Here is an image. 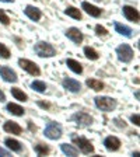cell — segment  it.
<instances>
[{
    "instance_id": "cell-1",
    "label": "cell",
    "mask_w": 140,
    "mask_h": 157,
    "mask_svg": "<svg viewBox=\"0 0 140 157\" xmlns=\"http://www.w3.org/2000/svg\"><path fill=\"white\" fill-rule=\"evenodd\" d=\"M34 51H35V53L38 56H41V58H52V56L56 55L55 48L48 42H38L34 46Z\"/></svg>"
},
{
    "instance_id": "cell-2",
    "label": "cell",
    "mask_w": 140,
    "mask_h": 157,
    "mask_svg": "<svg viewBox=\"0 0 140 157\" xmlns=\"http://www.w3.org/2000/svg\"><path fill=\"white\" fill-rule=\"evenodd\" d=\"M94 101H95V105L101 111L109 112L112 109H115V107H116V101H115L114 98H109V97H95Z\"/></svg>"
},
{
    "instance_id": "cell-3",
    "label": "cell",
    "mask_w": 140,
    "mask_h": 157,
    "mask_svg": "<svg viewBox=\"0 0 140 157\" xmlns=\"http://www.w3.org/2000/svg\"><path fill=\"white\" fill-rule=\"evenodd\" d=\"M72 140L74 144H77V147L81 150V153L84 154H90L94 151V146L90 143V140H87L85 137H80V136H72Z\"/></svg>"
},
{
    "instance_id": "cell-4",
    "label": "cell",
    "mask_w": 140,
    "mask_h": 157,
    "mask_svg": "<svg viewBox=\"0 0 140 157\" xmlns=\"http://www.w3.org/2000/svg\"><path fill=\"white\" fill-rule=\"evenodd\" d=\"M45 136L48 139H52V140L59 139V137L62 136V128H60V125L56 124V122H49L45 128Z\"/></svg>"
},
{
    "instance_id": "cell-5",
    "label": "cell",
    "mask_w": 140,
    "mask_h": 157,
    "mask_svg": "<svg viewBox=\"0 0 140 157\" xmlns=\"http://www.w3.org/2000/svg\"><path fill=\"white\" fill-rule=\"evenodd\" d=\"M116 55H118V58H119V60L127 63V62H131L132 58H133V51H132V48L129 45L123 44V45L116 48Z\"/></svg>"
},
{
    "instance_id": "cell-6",
    "label": "cell",
    "mask_w": 140,
    "mask_h": 157,
    "mask_svg": "<svg viewBox=\"0 0 140 157\" xmlns=\"http://www.w3.org/2000/svg\"><path fill=\"white\" fill-rule=\"evenodd\" d=\"M72 119L78 125V126H88V125L93 124V117L88 115L87 112H83V111H78V112H76V114H73Z\"/></svg>"
},
{
    "instance_id": "cell-7",
    "label": "cell",
    "mask_w": 140,
    "mask_h": 157,
    "mask_svg": "<svg viewBox=\"0 0 140 157\" xmlns=\"http://www.w3.org/2000/svg\"><path fill=\"white\" fill-rule=\"evenodd\" d=\"M18 65L21 66L25 72H28L29 75H32V76H38L39 73H41L38 65H36V63H34V62H31V60H28V59H20Z\"/></svg>"
},
{
    "instance_id": "cell-8",
    "label": "cell",
    "mask_w": 140,
    "mask_h": 157,
    "mask_svg": "<svg viewBox=\"0 0 140 157\" xmlns=\"http://www.w3.org/2000/svg\"><path fill=\"white\" fill-rule=\"evenodd\" d=\"M0 77L3 78L4 82H9V83H16L17 82L16 72L11 70L10 67H7V66H2V67H0Z\"/></svg>"
},
{
    "instance_id": "cell-9",
    "label": "cell",
    "mask_w": 140,
    "mask_h": 157,
    "mask_svg": "<svg viewBox=\"0 0 140 157\" xmlns=\"http://www.w3.org/2000/svg\"><path fill=\"white\" fill-rule=\"evenodd\" d=\"M123 14L125 17H126L129 21H132V23H139V18H140V14L139 11H137L134 7L132 6H123Z\"/></svg>"
},
{
    "instance_id": "cell-10",
    "label": "cell",
    "mask_w": 140,
    "mask_h": 157,
    "mask_svg": "<svg viewBox=\"0 0 140 157\" xmlns=\"http://www.w3.org/2000/svg\"><path fill=\"white\" fill-rule=\"evenodd\" d=\"M66 36H67L69 39H72L74 44H81V41H83V34H81V31L78 28H69L67 31H66Z\"/></svg>"
},
{
    "instance_id": "cell-11",
    "label": "cell",
    "mask_w": 140,
    "mask_h": 157,
    "mask_svg": "<svg viewBox=\"0 0 140 157\" xmlns=\"http://www.w3.org/2000/svg\"><path fill=\"white\" fill-rule=\"evenodd\" d=\"M63 87L67 88L69 91H72V93H77V91H80L81 84H80L77 80H73V78L66 77L65 80H63Z\"/></svg>"
},
{
    "instance_id": "cell-12",
    "label": "cell",
    "mask_w": 140,
    "mask_h": 157,
    "mask_svg": "<svg viewBox=\"0 0 140 157\" xmlns=\"http://www.w3.org/2000/svg\"><path fill=\"white\" fill-rule=\"evenodd\" d=\"M104 144H105V147H107L108 150L115 151V150H118V149L121 147V140H119L118 137H115V136H108L107 139L104 140Z\"/></svg>"
},
{
    "instance_id": "cell-13",
    "label": "cell",
    "mask_w": 140,
    "mask_h": 157,
    "mask_svg": "<svg viewBox=\"0 0 140 157\" xmlns=\"http://www.w3.org/2000/svg\"><path fill=\"white\" fill-rule=\"evenodd\" d=\"M24 13H25V16L28 17V18H31L32 21H38L39 18H41V10L36 9V7L34 6H27L25 10H24Z\"/></svg>"
},
{
    "instance_id": "cell-14",
    "label": "cell",
    "mask_w": 140,
    "mask_h": 157,
    "mask_svg": "<svg viewBox=\"0 0 140 157\" xmlns=\"http://www.w3.org/2000/svg\"><path fill=\"white\" fill-rule=\"evenodd\" d=\"M4 131L9 132V133H13V135H21V132H23V129H21V126H20L18 124H16V122H6L4 124Z\"/></svg>"
},
{
    "instance_id": "cell-15",
    "label": "cell",
    "mask_w": 140,
    "mask_h": 157,
    "mask_svg": "<svg viewBox=\"0 0 140 157\" xmlns=\"http://www.w3.org/2000/svg\"><path fill=\"white\" fill-rule=\"evenodd\" d=\"M81 6H83V9L85 10V13H88L90 16H93V17H100L101 16V9H98V7L93 6V4L87 3V2H84Z\"/></svg>"
},
{
    "instance_id": "cell-16",
    "label": "cell",
    "mask_w": 140,
    "mask_h": 157,
    "mask_svg": "<svg viewBox=\"0 0 140 157\" xmlns=\"http://www.w3.org/2000/svg\"><path fill=\"white\" fill-rule=\"evenodd\" d=\"M7 111L11 112L13 115H17V117H23L25 109L23 107H20V105L14 104V102H10V104H7Z\"/></svg>"
},
{
    "instance_id": "cell-17",
    "label": "cell",
    "mask_w": 140,
    "mask_h": 157,
    "mask_svg": "<svg viewBox=\"0 0 140 157\" xmlns=\"http://www.w3.org/2000/svg\"><path fill=\"white\" fill-rule=\"evenodd\" d=\"M115 29H116V33H119L123 36H127V38L132 36V34H133L132 28H129V27L123 25V24H121V23H115Z\"/></svg>"
},
{
    "instance_id": "cell-18",
    "label": "cell",
    "mask_w": 140,
    "mask_h": 157,
    "mask_svg": "<svg viewBox=\"0 0 140 157\" xmlns=\"http://www.w3.org/2000/svg\"><path fill=\"white\" fill-rule=\"evenodd\" d=\"M85 84L90 88H93L94 91H101V90H104V83H101L100 80H95V78H88L87 82H85Z\"/></svg>"
},
{
    "instance_id": "cell-19",
    "label": "cell",
    "mask_w": 140,
    "mask_h": 157,
    "mask_svg": "<svg viewBox=\"0 0 140 157\" xmlns=\"http://www.w3.org/2000/svg\"><path fill=\"white\" fill-rule=\"evenodd\" d=\"M60 149H62V151L66 154V156H72V157H74V156H77V154H78V150L76 149V147H73L72 144H66V143H63V144H60Z\"/></svg>"
},
{
    "instance_id": "cell-20",
    "label": "cell",
    "mask_w": 140,
    "mask_h": 157,
    "mask_svg": "<svg viewBox=\"0 0 140 157\" xmlns=\"http://www.w3.org/2000/svg\"><path fill=\"white\" fill-rule=\"evenodd\" d=\"M4 143H6L7 147H9V149H11L13 151H21V149H23L21 143H20L18 140H16V139H11V137L6 139V142H4Z\"/></svg>"
},
{
    "instance_id": "cell-21",
    "label": "cell",
    "mask_w": 140,
    "mask_h": 157,
    "mask_svg": "<svg viewBox=\"0 0 140 157\" xmlns=\"http://www.w3.org/2000/svg\"><path fill=\"white\" fill-rule=\"evenodd\" d=\"M67 66L70 67V70L72 72H74V73H77V75H80V73L83 72V67H81V65L77 62V60H74V59H67Z\"/></svg>"
},
{
    "instance_id": "cell-22",
    "label": "cell",
    "mask_w": 140,
    "mask_h": 157,
    "mask_svg": "<svg viewBox=\"0 0 140 157\" xmlns=\"http://www.w3.org/2000/svg\"><path fill=\"white\" fill-rule=\"evenodd\" d=\"M65 13L67 14L69 17H72V18H74V20L81 18V13H80V10L76 9V7H67V9L65 10Z\"/></svg>"
},
{
    "instance_id": "cell-23",
    "label": "cell",
    "mask_w": 140,
    "mask_h": 157,
    "mask_svg": "<svg viewBox=\"0 0 140 157\" xmlns=\"http://www.w3.org/2000/svg\"><path fill=\"white\" fill-rule=\"evenodd\" d=\"M11 94L14 95V98H17V100H20V101H27V100H28L27 94L21 91L20 88H11Z\"/></svg>"
},
{
    "instance_id": "cell-24",
    "label": "cell",
    "mask_w": 140,
    "mask_h": 157,
    "mask_svg": "<svg viewBox=\"0 0 140 157\" xmlns=\"http://www.w3.org/2000/svg\"><path fill=\"white\" fill-rule=\"evenodd\" d=\"M84 55L87 56L88 59H91V60H97L98 59V52L95 49L90 48V46H85L84 48Z\"/></svg>"
},
{
    "instance_id": "cell-25",
    "label": "cell",
    "mask_w": 140,
    "mask_h": 157,
    "mask_svg": "<svg viewBox=\"0 0 140 157\" xmlns=\"http://www.w3.org/2000/svg\"><path fill=\"white\" fill-rule=\"evenodd\" d=\"M35 153L38 154V156H46V154L49 153V147L46 146V144L39 143L35 146Z\"/></svg>"
},
{
    "instance_id": "cell-26",
    "label": "cell",
    "mask_w": 140,
    "mask_h": 157,
    "mask_svg": "<svg viewBox=\"0 0 140 157\" xmlns=\"http://www.w3.org/2000/svg\"><path fill=\"white\" fill-rule=\"evenodd\" d=\"M31 88L35 90V91H38V93H45L46 86L44 82H32L31 83Z\"/></svg>"
},
{
    "instance_id": "cell-27",
    "label": "cell",
    "mask_w": 140,
    "mask_h": 157,
    "mask_svg": "<svg viewBox=\"0 0 140 157\" xmlns=\"http://www.w3.org/2000/svg\"><path fill=\"white\" fill-rule=\"evenodd\" d=\"M0 58H3V59L10 58V51L3 45V44H0Z\"/></svg>"
},
{
    "instance_id": "cell-28",
    "label": "cell",
    "mask_w": 140,
    "mask_h": 157,
    "mask_svg": "<svg viewBox=\"0 0 140 157\" xmlns=\"http://www.w3.org/2000/svg\"><path fill=\"white\" fill-rule=\"evenodd\" d=\"M0 23L4 24V25H9V24H10V18H9V16H7L6 13H4L3 10H0Z\"/></svg>"
},
{
    "instance_id": "cell-29",
    "label": "cell",
    "mask_w": 140,
    "mask_h": 157,
    "mask_svg": "<svg viewBox=\"0 0 140 157\" xmlns=\"http://www.w3.org/2000/svg\"><path fill=\"white\" fill-rule=\"evenodd\" d=\"M95 33H97V35H100V36L108 35V31L104 28V27H101V25H97V27H95Z\"/></svg>"
},
{
    "instance_id": "cell-30",
    "label": "cell",
    "mask_w": 140,
    "mask_h": 157,
    "mask_svg": "<svg viewBox=\"0 0 140 157\" xmlns=\"http://www.w3.org/2000/svg\"><path fill=\"white\" fill-rule=\"evenodd\" d=\"M131 119H132V122H133L134 125H140V122H139L140 118H139V115H137V114H136V115H132Z\"/></svg>"
},
{
    "instance_id": "cell-31",
    "label": "cell",
    "mask_w": 140,
    "mask_h": 157,
    "mask_svg": "<svg viewBox=\"0 0 140 157\" xmlns=\"http://www.w3.org/2000/svg\"><path fill=\"white\" fill-rule=\"evenodd\" d=\"M0 156L9 157V156H10V151H7L6 149H3V147H0Z\"/></svg>"
},
{
    "instance_id": "cell-32",
    "label": "cell",
    "mask_w": 140,
    "mask_h": 157,
    "mask_svg": "<svg viewBox=\"0 0 140 157\" xmlns=\"http://www.w3.org/2000/svg\"><path fill=\"white\" fill-rule=\"evenodd\" d=\"M38 105H39V107H42V108H49V107H51L49 104H46V102H42V101H39Z\"/></svg>"
},
{
    "instance_id": "cell-33",
    "label": "cell",
    "mask_w": 140,
    "mask_h": 157,
    "mask_svg": "<svg viewBox=\"0 0 140 157\" xmlns=\"http://www.w3.org/2000/svg\"><path fill=\"white\" fill-rule=\"evenodd\" d=\"M115 124H116L118 125V126H123L125 128V122H122V121H119V119H115Z\"/></svg>"
},
{
    "instance_id": "cell-34",
    "label": "cell",
    "mask_w": 140,
    "mask_h": 157,
    "mask_svg": "<svg viewBox=\"0 0 140 157\" xmlns=\"http://www.w3.org/2000/svg\"><path fill=\"white\" fill-rule=\"evenodd\" d=\"M4 100H6V95H4V93L0 90V102H3Z\"/></svg>"
},
{
    "instance_id": "cell-35",
    "label": "cell",
    "mask_w": 140,
    "mask_h": 157,
    "mask_svg": "<svg viewBox=\"0 0 140 157\" xmlns=\"http://www.w3.org/2000/svg\"><path fill=\"white\" fill-rule=\"evenodd\" d=\"M28 126H29V129H31V131H36V128L32 126V124H31V122H28Z\"/></svg>"
},
{
    "instance_id": "cell-36",
    "label": "cell",
    "mask_w": 140,
    "mask_h": 157,
    "mask_svg": "<svg viewBox=\"0 0 140 157\" xmlns=\"http://www.w3.org/2000/svg\"><path fill=\"white\" fill-rule=\"evenodd\" d=\"M0 2H6V3H13L14 0H0Z\"/></svg>"
},
{
    "instance_id": "cell-37",
    "label": "cell",
    "mask_w": 140,
    "mask_h": 157,
    "mask_svg": "<svg viewBox=\"0 0 140 157\" xmlns=\"http://www.w3.org/2000/svg\"><path fill=\"white\" fill-rule=\"evenodd\" d=\"M95 2H101V0H95Z\"/></svg>"
}]
</instances>
